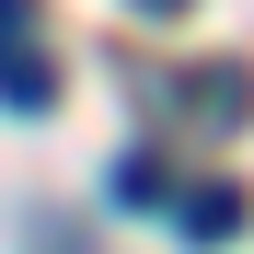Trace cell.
Instances as JSON below:
<instances>
[{"instance_id":"6da1fadb","label":"cell","mask_w":254,"mask_h":254,"mask_svg":"<svg viewBox=\"0 0 254 254\" xmlns=\"http://www.w3.org/2000/svg\"><path fill=\"white\" fill-rule=\"evenodd\" d=\"M0 104L12 116H47L58 104V58L35 47V0H0Z\"/></svg>"},{"instance_id":"7a4b0ae2","label":"cell","mask_w":254,"mask_h":254,"mask_svg":"<svg viewBox=\"0 0 254 254\" xmlns=\"http://www.w3.org/2000/svg\"><path fill=\"white\" fill-rule=\"evenodd\" d=\"M243 220H254V196H243V185H196V196H185V243H231Z\"/></svg>"},{"instance_id":"3957f363","label":"cell","mask_w":254,"mask_h":254,"mask_svg":"<svg viewBox=\"0 0 254 254\" xmlns=\"http://www.w3.org/2000/svg\"><path fill=\"white\" fill-rule=\"evenodd\" d=\"M116 196H127V208H150V196H162V162H150V150H127V162H116Z\"/></svg>"},{"instance_id":"277c9868","label":"cell","mask_w":254,"mask_h":254,"mask_svg":"<svg viewBox=\"0 0 254 254\" xmlns=\"http://www.w3.org/2000/svg\"><path fill=\"white\" fill-rule=\"evenodd\" d=\"M150 12H185V0H150Z\"/></svg>"}]
</instances>
